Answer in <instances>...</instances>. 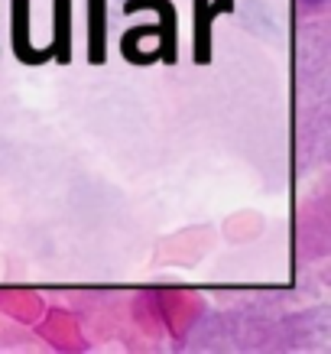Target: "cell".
Listing matches in <instances>:
<instances>
[{"label":"cell","mask_w":331,"mask_h":354,"mask_svg":"<svg viewBox=\"0 0 331 354\" xmlns=\"http://www.w3.org/2000/svg\"><path fill=\"white\" fill-rule=\"evenodd\" d=\"M143 36H153V39H160V23H146V26H130L124 30L120 36V55H124V62L130 65H140V68H146V65L160 62V53H140V39Z\"/></svg>","instance_id":"6"},{"label":"cell","mask_w":331,"mask_h":354,"mask_svg":"<svg viewBox=\"0 0 331 354\" xmlns=\"http://www.w3.org/2000/svg\"><path fill=\"white\" fill-rule=\"evenodd\" d=\"M107 59V0H88V62Z\"/></svg>","instance_id":"5"},{"label":"cell","mask_w":331,"mask_h":354,"mask_svg":"<svg viewBox=\"0 0 331 354\" xmlns=\"http://www.w3.org/2000/svg\"><path fill=\"white\" fill-rule=\"evenodd\" d=\"M137 10H153L160 17V62L176 65L179 62V13L172 0H127L124 13H137Z\"/></svg>","instance_id":"1"},{"label":"cell","mask_w":331,"mask_h":354,"mask_svg":"<svg viewBox=\"0 0 331 354\" xmlns=\"http://www.w3.org/2000/svg\"><path fill=\"white\" fill-rule=\"evenodd\" d=\"M10 49L17 55V62L39 68V65L53 62V49L39 46L30 39V0H10Z\"/></svg>","instance_id":"2"},{"label":"cell","mask_w":331,"mask_h":354,"mask_svg":"<svg viewBox=\"0 0 331 354\" xmlns=\"http://www.w3.org/2000/svg\"><path fill=\"white\" fill-rule=\"evenodd\" d=\"M234 10V0H192V20H195V65H208L211 62V30L214 20L221 13Z\"/></svg>","instance_id":"3"},{"label":"cell","mask_w":331,"mask_h":354,"mask_svg":"<svg viewBox=\"0 0 331 354\" xmlns=\"http://www.w3.org/2000/svg\"><path fill=\"white\" fill-rule=\"evenodd\" d=\"M53 62H72V0H53Z\"/></svg>","instance_id":"4"}]
</instances>
